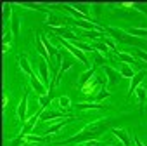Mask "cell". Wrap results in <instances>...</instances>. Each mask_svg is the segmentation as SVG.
<instances>
[{
	"label": "cell",
	"mask_w": 147,
	"mask_h": 146,
	"mask_svg": "<svg viewBox=\"0 0 147 146\" xmlns=\"http://www.w3.org/2000/svg\"><path fill=\"white\" fill-rule=\"evenodd\" d=\"M100 132H102V130H88V129H85V130H82V132H80V134H76V136H71V137H67V139L61 141L59 144H67V143H88V141H95V139H99Z\"/></svg>",
	"instance_id": "obj_1"
},
{
	"label": "cell",
	"mask_w": 147,
	"mask_h": 146,
	"mask_svg": "<svg viewBox=\"0 0 147 146\" xmlns=\"http://www.w3.org/2000/svg\"><path fill=\"white\" fill-rule=\"evenodd\" d=\"M57 38L61 40V44H62V45H64V47H66V49H67V50H69V52H71L73 56H75V57H76V59H78L80 63H83L85 66H88V63H90V61H88V57H87V54H85V52H82L80 49H76V47H75V45H73L71 42H67V40H64L62 37H57Z\"/></svg>",
	"instance_id": "obj_2"
},
{
	"label": "cell",
	"mask_w": 147,
	"mask_h": 146,
	"mask_svg": "<svg viewBox=\"0 0 147 146\" xmlns=\"http://www.w3.org/2000/svg\"><path fill=\"white\" fill-rule=\"evenodd\" d=\"M35 68V66H33ZM36 68H38V73H40V80H42V84L47 87V89H50V78H49V63L43 59V57H40L38 61H36Z\"/></svg>",
	"instance_id": "obj_3"
},
{
	"label": "cell",
	"mask_w": 147,
	"mask_h": 146,
	"mask_svg": "<svg viewBox=\"0 0 147 146\" xmlns=\"http://www.w3.org/2000/svg\"><path fill=\"white\" fill-rule=\"evenodd\" d=\"M66 19H67L66 16L62 18V16L55 14L54 11H49V12H47V25H49L50 28H61V26H66V23H67Z\"/></svg>",
	"instance_id": "obj_4"
},
{
	"label": "cell",
	"mask_w": 147,
	"mask_h": 146,
	"mask_svg": "<svg viewBox=\"0 0 147 146\" xmlns=\"http://www.w3.org/2000/svg\"><path fill=\"white\" fill-rule=\"evenodd\" d=\"M104 30H106V33H107L111 38H114L116 42H128V37H126V31H125V30H121V28H113V26H106Z\"/></svg>",
	"instance_id": "obj_5"
},
{
	"label": "cell",
	"mask_w": 147,
	"mask_h": 146,
	"mask_svg": "<svg viewBox=\"0 0 147 146\" xmlns=\"http://www.w3.org/2000/svg\"><path fill=\"white\" fill-rule=\"evenodd\" d=\"M147 77V71L145 70H142V71H138V73H135V77L130 80V87H128V96H133L135 94V91H137V87L142 84V80Z\"/></svg>",
	"instance_id": "obj_6"
},
{
	"label": "cell",
	"mask_w": 147,
	"mask_h": 146,
	"mask_svg": "<svg viewBox=\"0 0 147 146\" xmlns=\"http://www.w3.org/2000/svg\"><path fill=\"white\" fill-rule=\"evenodd\" d=\"M28 92H30V91H24V94H23V99H21V103H19V106H18V118H19V122H21L23 125L28 122V118H26V108H28Z\"/></svg>",
	"instance_id": "obj_7"
},
{
	"label": "cell",
	"mask_w": 147,
	"mask_h": 146,
	"mask_svg": "<svg viewBox=\"0 0 147 146\" xmlns=\"http://www.w3.org/2000/svg\"><path fill=\"white\" fill-rule=\"evenodd\" d=\"M43 110H45V108H42V106H40V108H38V111L28 118V122L23 125V132H21L23 136H26V134H30V132L33 130V127L36 125V120H40V115H42V111H43Z\"/></svg>",
	"instance_id": "obj_8"
},
{
	"label": "cell",
	"mask_w": 147,
	"mask_h": 146,
	"mask_svg": "<svg viewBox=\"0 0 147 146\" xmlns=\"http://www.w3.org/2000/svg\"><path fill=\"white\" fill-rule=\"evenodd\" d=\"M75 120H76L75 117H67V118H62L59 123H54V125H50V127H49V129H47V130L42 134V136H50V134H55V132H59V130H61L64 125H67V123H71V122H75Z\"/></svg>",
	"instance_id": "obj_9"
},
{
	"label": "cell",
	"mask_w": 147,
	"mask_h": 146,
	"mask_svg": "<svg viewBox=\"0 0 147 146\" xmlns=\"http://www.w3.org/2000/svg\"><path fill=\"white\" fill-rule=\"evenodd\" d=\"M30 80V85H31V89L36 92V96H47V92H49V89L42 84V80H38L36 78V75L35 77H31V78H28Z\"/></svg>",
	"instance_id": "obj_10"
},
{
	"label": "cell",
	"mask_w": 147,
	"mask_h": 146,
	"mask_svg": "<svg viewBox=\"0 0 147 146\" xmlns=\"http://www.w3.org/2000/svg\"><path fill=\"white\" fill-rule=\"evenodd\" d=\"M104 68V73H106V77H107V80L109 82H113V84H118V82H121V73H119V70H114V68H111V66H107V64H104L102 66Z\"/></svg>",
	"instance_id": "obj_11"
},
{
	"label": "cell",
	"mask_w": 147,
	"mask_h": 146,
	"mask_svg": "<svg viewBox=\"0 0 147 146\" xmlns=\"http://www.w3.org/2000/svg\"><path fill=\"white\" fill-rule=\"evenodd\" d=\"M18 63H19L21 70L28 75V78L35 77V70H33V66H31V63L28 61V57H26V56H19V57H18Z\"/></svg>",
	"instance_id": "obj_12"
},
{
	"label": "cell",
	"mask_w": 147,
	"mask_h": 146,
	"mask_svg": "<svg viewBox=\"0 0 147 146\" xmlns=\"http://www.w3.org/2000/svg\"><path fill=\"white\" fill-rule=\"evenodd\" d=\"M111 132L121 141L123 146H131V137H130V134H128L125 129H111Z\"/></svg>",
	"instance_id": "obj_13"
},
{
	"label": "cell",
	"mask_w": 147,
	"mask_h": 146,
	"mask_svg": "<svg viewBox=\"0 0 147 146\" xmlns=\"http://www.w3.org/2000/svg\"><path fill=\"white\" fill-rule=\"evenodd\" d=\"M55 118H64V113H59V111H54V110H43L42 115H40L42 122H52Z\"/></svg>",
	"instance_id": "obj_14"
},
{
	"label": "cell",
	"mask_w": 147,
	"mask_h": 146,
	"mask_svg": "<svg viewBox=\"0 0 147 146\" xmlns=\"http://www.w3.org/2000/svg\"><path fill=\"white\" fill-rule=\"evenodd\" d=\"M35 45H36V52H38V56L43 57V59L49 63V66H50V56H49L47 49H45L43 44H42V37H36V38H35Z\"/></svg>",
	"instance_id": "obj_15"
},
{
	"label": "cell",
	"mask_w": 147,
	"mask_h": 146,
	"mask_svg": "<svg viewBox=\"0 0 147 146\" xmlns=\"http://www.w3.org/2000/svg\"><path fill=\"white\" fill-rule=\"evenodd\" d=\"M104 106L100 103H94V101H88V103H78L75 106V110L78 111H87V110H102Z\"/></svg>",
	"instance_id": "obj_16"
},
{
	"label": "cell",
	"mask_w": 147,
	"mask_h": 146,
	"mask_svg": "<svg viewBox=\"0 0 147 146\" xmlns=\"http://www.w3.org/2000/svg\"><path fill=\"white\" fill-rule=\"evenodd\" d=\"M116 59H118L119 63H126V64H138L137 57H135L133 54H128V52H118V54H116Z\"/></svg>",
	"instance_id": "obj_17"
},
{
	"label": "cell",
	"mask_w": 147,
	"mask_h": 146,
	"mask_svg": "<svg viewBox=\"0 0 147 146\" xmlns=\"http://www.w3.org/2000/svg\"><path fill=\"white\" fill-rule=\"evenodd\" d=\"M67 42H69V40H67ZM71 44L75 45L76 49H80L82 52H94V50H95V49H94L90 44H87V42H82V40H71Z\"/></svg>",
	"instance_id": "obj_18"
},
{
	"label": "cell",
	"mask_w": 147,
	"mask_h": 146,
	"mask_svg": "<svg viewBox=\"0 0 147 146\" xmlns=\"http://www.w3.org/2000/svg\"><path fill=\"white\" fill-rule=\"evenodd\" d=\"M121 64V68H119V73H121V77H125V78H133L135 77V73H133V70L130 68V64H126V63H119Z\"/></svg>",
	"instance_id": "obj_19"
},
{
	"label": "cell",
	"mask_w": 147,
	"mask_h": 146,
	"mask_svg": "<svg viewBox=\"0 0 147 146\" xmlns=\"http://www.w3.org/2000/svg\"><path fill=\"white\" fill-rule=\"evenodd\" d=\"M42 44H43V47L47 49V52H49L50 57H57V54H59V49H57V47H54V45H52L47 38H43V37H42Z\"/></svg>",
	"instance_id": "obj_20"
},
{
	"label": "cell",
	"mask_w": 147,
	"mask_h": 146,
	"mask_svg": "<svg viewBox=\"0 0 147 146\" xmlns=\"http://www.w3.org/2000/svg\"><path fill=\"white\" fill-rule=\"evenodd\" d=\"M135 94H137V98H138V101H140V110L144 111V106H145V99H147V91H145V87H137Z\"/></svg>",
	"instance_id": "obj_21"
},
{
	"label": "cell",
	"mask_w": 147,
	"mask_h": 146,
	"mask_svg": "<svg viewBox=\"0 0 147 146\" xmlns=\"http://www.w3.org/2000/svg\"><path fill=\"white\" fill-rule=\"evenodd\" d=\"M126 33L137 37V38H147V30L145 28H128Z\"/></svg>",
	"instance_id": "obj_22"
},
{
	"label": "cell",
	"mask_w": 147,
	"mask_h": 146,
	"mask_svg": "<svg viewBox=\"0 0 147 146\" xmlns=\"http://www.w3.org/2000/svg\"><path fill=\"white\" fill-rule=\"evenodd\" d=\"M49 139V136H31V134H26L24 136V141H26V146L30 143H45Z\"/></svg>",
	"instance_id": "obj_23"
},
{
	"label": "cell",
	"mask_w": 147,
	"mask_h": 146,
	"mask_svg": "<svg viewBox=\"0 0 147 146\" xmlns=\"http://www.w3.org/2000/svg\"><path fill=\"white\" fill-rule=\"evenodd\" d=\"M95 70H97V64H94L90 70H87L85 73H82V77H80V82H82V85H85V84L90 80V77L94 75V73H95Z\"/></svg>",
	"instance_id": "obj_24"
},
{
	"label": "cell",
	"mask_w": 147,
	"mask_h": 146,
	"mask_svg": "<svg viewBox=\"0 0 147 146\" xmlns=\"http://www.w3.org/2000/svg\"><path fill=\"white\" fill-rule=\"evenodd\" d=\"M19 30H21L19 18L16 14H12V19H11V31H12V35H19Z\"/></svg>",
	"instance_id": "obj_25"
},
{
	"label": "cell",
	"mask_w": 147,
	"mask_h": 146,
	"mask_svg": "<svg viewBox=\"0 0 147 146\" xmlns=\"http://www.w3.org/2000/svg\"><path fill=\"white\" fill-rule=\"evenodd\" d=\"M109 96H111V92H109L106 87H102V89H100V92H99L97 96H94L92 99H94V103H102V101H104L106 98H109ZM92 99H90V101H92Z\"/></svg>",
	"instance_id": "obj_26"
},
{
	"label": "cell",
	"mask_w": 147,
	"mask_h": 146,
	"mask_svg": "<svg viewBox=\"0 0 147 146\" xmlns=\"http://www.w3.org/2000/svg\"><path fill=\"white\" fill-rule=\"evenodd\" d=\"M100 42H102V44H106V45L109 47V50H111V52H118V47H116V44H114V40H113V38H111L109 35H104Z\"/></svg>",
	"instance_id": "obj_27"
},
{
	"label": "cell",
	"mask_w": 147,
	"mask_h": 146,
	"mask_svg": "<svg viewBox=\"0 0 147 146\" xmlns=\"http://www.w3.org/2000/svg\"><path fill=\"white\" fill-rule=\"evenodd\" d=\"M36 101H38V106L47 108L52 103V98H50V94H47V96H36Z\"/></svg>",
	"instance_id": "obj_28"
},
{
	"label": "cell",
	"mask_w": 147,
	"mask_h": 146,
	"mask_svg": "<svg viewBox=\"0 0 147 146\" xmlns=\"http://www.w3.org/2000/svg\"><path fill=\"white\" fill-rule=\"evenodd\" d=\"M57 103H59V108H62V110H69L71 108V99L67 96H61L57 99Z\"/></svg>",
	"instance_id": "obj_29"
},
{
	"label": "cell",
	"mask_w": 147,
	"mask_h": 146,
	"mask_svg": "<svg viewBox=\"0 0 147 146\" xmlns=\"http://www.w3.org/2000/svg\"><path fill=\"white\" fill-rule=\"evenodd\" d=\"M21 144H26V141H24V136H23V134H19L18 137H14V139L9 143V146H21Z\"/></svg>",
	"instance_id": "obj_30"
},
{
	"label": "cell",
	"mask_w": 147,
	"mask_h": 146,
	"mask_svg": "<svg viewBox=\"0 0 147 146\" xmlns=\"http://www.w3.org/2000/svg\"><path fill=\"white\" fill-rule=\"evenodd\" d=\"M73 7H75L78 12H82V14L88 16V5H87V4H73Z\"/></svg>",
	"instance_id": "obj_31"
},
{
	"label": "cell",
	"mask_w": 147,
	"mask_h": 146,
	"mask_svg": "<svg viewBox=\"0 0 147 146\" xmlns=\"http://www.w3.org/2000/svg\"><path fill=\"white\" fill-rule=\"evenodd\" d=\"M50 31L55 35V37H64L67 33V28L66 26H61V28H50Z\"/></svg>",
	"instance_id": "obj_32"
},
{
	"label": "cell",
	"mask_w": 147,
	"mask_h": 146,
	"mask_svg": "<svg viewBox=\"0 0 147 146\" xmlns=\"http://www.w3.org/2000/svg\"><path fill=\"white\" fill-rule=\"evenodd\" d=\"M133 50H135V56H137L140 61L147 63V52H145V50H142V49H133Z\"/></svg>",
	"instance_id": "obj_33"
},
{
	"label": "cell",
	"mask_w": 147,
	"mask_h": 146,
	"mask_svg": "<svg viewBox=\"0 0 147 146\" xmlns=\"http://www.w3.org/2000/svg\"><path fill=\"white\" fill-rule=\"evenodd\" d=\"M11 40H12V31H11V30H5V31H4V38H2L4 45L11 44Z\"/></svg>",
	"instance_id": "obj_34"
},
{
	"label": "cell",
	"mask_w": 147,
	"mask_h": 146,
	"mask_svg": "<svg viewBox=\"0 0 147 146\" xmlns=\"http://www.w3.org/2000/svg\"><path fill=\"white\" fill-rule=\"evenodd\" d=\"M131 7H135V9H138V11H142L144 14H147V4H130Z\"/></svg>",
	"instance_id": "obj_35"
},
{
	"label": "cell",
	"mask_w": 147,
	"mask_h": 146,
	"mask_svg": "<svg viewBox=\"0 0 147 146\" xmlns=\"http://www.w3.org/2000/svg\"><path fill=\"white\" fill-rule=\"evenodd\" d=\"M133 143H135V146H145V144H144V143L137 137V136H133Z\"/></svg>",
	"instance_id": "obj_36"
}]
</instances>
